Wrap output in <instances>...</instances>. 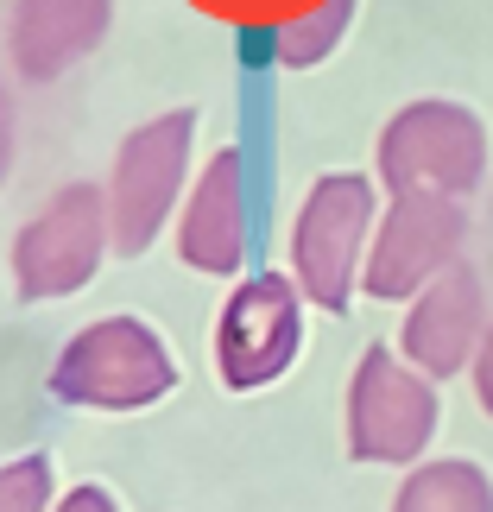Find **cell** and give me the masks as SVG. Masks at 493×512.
Instances as JSON below:
<instances>
[{"mask_svg": "<svg viewBox=\"0 0 493 512\" xmlns=\"http://www.w3.org/2000/svg\"><path fill=\"white\" fill-rule=\"evenodd\" d=\"M177 354L146 317H95L57 348L45 373V392L70 411H152L177 392Z\"/></svg>", "mask_w": 493, "mask_h": 512, "instance_id": "cell-1", "label": "cell"}, {"mask_svg": "<svg viewBox=\"0 0 493 512\" xmlns=\"http://www.w3.org/2000/svg\"><path fill=\"white\" fill-rule=\"evenodd\" d=\"M380 177L367 171H323L291 215V279L317 310L342 317L361 291V266L380 228Z\"/></svg>", "mask_w": 493, "mask_h": 512, "instance_id": "cell-2", "label": "cell"}, {"mask_svg": "<svg viewBox=\"0 0 493 512\" xmlns=\"http://www.w3.org/2000/svg\"><path fill=\"white\" fill-rule=\"evenodd\" d=\"M373 177L386 196H475L487 177V121L468 102L418 95L380 127Z\"/></svg>", "mask_w": 493, "mask_h": 512, "instance_id": "cell-3", "label": "cell"}, {"mask_svg": "<svg viewBox=\"0 0 493 512\" xmlns=\"http://www.w3.org/2000/svg\"><path fill=\"white\" fill-rule=\"evenodd\" d=\"M190 146H196V108H165L140 121L114 146V165L102 177L108 190V234L121 260L140 253L165 234V222L184 209L190 190Z\"/></svg>", "mask_w": 493, "mask_h": 512, "instance_id": "cell-4", "label": "cell"}, {"mask_svg": "<svg viewBox=\"0 0 493 512\" xmlns=\"http://www.w3.org/2000/svg\"><path fill=\"white\" fill-rule=\"evenodd\" d=\"M342 424H348V456L354 462H367V468H418L430 437H437V424H443L437 380L418 373L399 348L367 342L354 373H348Z\"/></svg>", "mask_w": 493, "mask_h": 512, "instance_id": "cell-5", "label": "cell"}, {"mask_svg": "<svg viewBox=\"0 0 493 512\" xmlns=\"http://www.w3.org/2000/svg\"><path fill=\"white\" fill-rule=\"evenodd\" d=\"M114 253L108 234V190L102 184H64L32 209V222L13 234L7 279L19 304H57L76 298L102 260Z\"/></svg>", "mask_w": 493, "mask_h": 512, "instance_id": "cell-6", "label": "cell"}, {"mask_svg": "<svg viewBox=\"0 0 493 512\" xmlns=\"http://www.w3.org/2000/svg\"><path fill=\"white\" fill-rule=\"evenodd\" d=\"M304 291L291 272H247L215 317V380L228 392H266L304 348Z\"/></svg>", "mask_w": 493, "mask_h": 512, "instance_id": "cell-7", "label": "cell"}, {"mask_svg": "<svg viewBox=\"0 0 493 512\" xmlns=\"http://www.w3.org/2000/svg\"><path fill=\"white\" fill-rule=\"evenodd\" d=\"M462 247H468V209L456 196H386L361 266V291L373 304H411L449 266H462Z\"/></svg>", "mask_w": 493, "mask_h": 512, "instance_id": "cell-8", "label": "cell"}, {"mask_svg": "<svg viewBox=\"0 0 493 512\" xmlns=\"http://www.w3.org/2000/svg\"><path fill=\"white\" fill-rule=\"evenodd\" d=\"M487 285L475 266H449L437 285H424L418 298L405 304V323H399V354L430 380H456V373L475 367V354L487 342Z\"/></svg>", "mask_w": 493, "mask_h": 512, "instance_id": "cell-9", "label": "cell"}, {"mask_svg": "<svg viewBox=\"0 0 493 512\" xmlns=\"http://www.w3.org/2000/svg\"><path fill=\"white\" fill-rule=\"evenodd\" d=\"M247 234V159L241 146H215L177 209V260L203 279H234L247 260Z\"/></svg>", "mask_w": 493, "mask_h": 512, "instance_id": "cell-10", "label": "cell"}, {"mask_svg": "<svg viewBox=\"0 0 493 512\" xmlns=\"http://www.w3.org/2000/svg\"><path fill=\"white\" fill-rule=\"evenodd\" d=\"M114 26V0H13L7 19V57L26 83H57L89 51H102Z\"/></svg>", "mask_w": 493, "mask_h": 512, "instance_id": "cell-11", "label": "cell"}, {"mask_svg": "<svg viewBox=\"0 0 493 512\" xmlns=\"http://www.w3.org/2000/svg\"><path fill=\"white\" fill-rule=\"evenodd\" d=\"M392 512H493V481L468 456L418 462L392 494Z\"/></svg>", "mask_w": 493, "mask_h": 512, "instance_id": "cell-12", "label": "cell"}, {"mask_svg": "<svg viewBox=\"0 0 493 512\" xmlns=\"http://www.w3.org/2000/svg\"><path fill=\"white\" fill-rule=\"evenodd\" d=\"M348 26H354V0H323V7L298 13L291 26H279L266 45H272V57H279L285 70H317L323 57L348 38Z\"/></svg>", "mask_w": 493, "mask_h": 512, "instance_id": "cell-13", "label": "cell"}, {"mask_svg": "<svg viewBox=\"0 0 493 512\" xmlns=\"http://www.w3.org/2000/svg\"><path fill=\"white\" fill-rule=\"evenodd\" d=\"M203 19H215V26H228V32H279V26H291L298 13H310V7H323V0H190Z\"/></svg>", "mask_w": 493, "mask_h": 512, "instance_id": "cell-14", "label": "cell"}, {"mask_svg": "<svg viewBox=\"0 0 493 512\" xmlns=\"http://www.w3.org/2000/svg\"><path fill=\"white\" fill-rule=\"evenodd\" d=\"M57 506V475L51 456H13L0 462V512H51Z\"/></svg>", "mask_w": 493, "mask_h": 512, "instance_id": "cell-15", "label": "cell"}, {"mask_svg": "<svg viewBox=\"0 0 493 512\" xmlns=\"http://www.w3.org/2000/svg\"><path fill=\"white\" fill-rule=\"evenodd\" d=\"M51 512H121V500H114L102 481H76V487H64V494H57Z\"/></svg>", "mask_w": 493, "mask_h": 512, "instance_id": "cell-16", "label": "cell"}, {"mask_svg": "<svg viewBox=\"0 0 493 512\" xmlns=\"http://www.w3.org/2000/svg\"><path fill=\"white\" fill-rule=\"evenodd\" d=\"M13 152H19V114H13V89L0 83V184L13 171Z\"/></svg>", "mask_w": 493, "mask_h": 512, "instance_id": "cell-17", "label": "cell"}, {"mask_svg": "<svg viewBox=\"0 0 493 512\" xmlns=\"http://www.w3.org/2000/svg\"><path fill=\"white\" fill-rule=\"evenodd\" d=\"M475 399H481V411L493 418V329H487V342H481V354H475Z\"/></svg>", "mask_w": 493, "mask_h": 512, "instance_id": "cell-18", "label": "cell"}]
</instances>
